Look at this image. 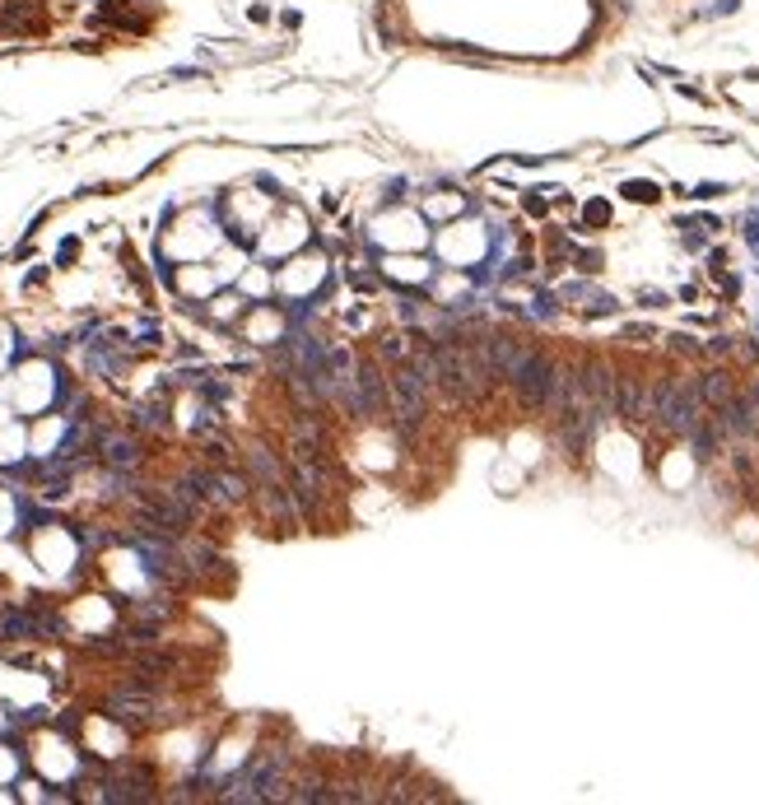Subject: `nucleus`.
<instances>
[{
	"label": "nucleus",
	"instance_id": "1",
	"mask_svg": "<svg viewBox=\"0 0 759 805\" xmlns=\"http://www.w3.org/2000/svg\"><path fill=\"white\" fill-rule=\"evenodd\" d=\"M508 382H513V391L522 396V405H531V410L559 401V373H555V363L545 359V354H527L522 368H517Z\"/></svg>",
	"mask_w": 759,
	"mask_h": 805
},
{
	"label": "nucleus",
	"instance_id": "2",
	"mask_svg": "<svg viewBox=\"0 0 759 805\" xmlns=\"http://www.w3.org/2000/svg\"><path fill=\"white\" fill-rule=\"evenodd\" d=\"M652 415L662 419L666 429L690 433L694 424H699V391H694V387H676V382L652 387Z\"/></svg>",
	"mask_w": 759,
	"mask_h": 805
},
{
	"label": "nucleus",
	"instance_id": "3",
	"mask_svg": "<svg viewBox=\"0 0 759 805\" xmlns=\"http://www.w3.org/2000/svg\"><path fill=\"white\" fill-rule=\"evenodd\" d=\"M396 391V419H401V433H410L424 419V405H429V377L420 368H401L392 382Z\"/></svg>",
	"mask_w": 759,
	"mask_h": 805
},
{
	"label": "nucleus",
	"instance_id": "4",
	"mask_svg": "<svg viewBox=\"0 0 759 805\" xmlns=\"http://www.w3.org/2000/svg\"><path fill=\"white\" fill-rule=\"evenodd\" d=\"M159 712V698L150 694V689H136V685H126L117 689V694L108 698V717L112 722H126V726H145Z\"/></svg>",
	"mask_w": 759,
	"mask_h": 805
},
{
	"label": "nucleus",
	"instance_id": "5",
	"mask_svg": "<svg viewBox=\"0 0 759 805\" xmlns=\"http://www.w3.org/2000/svg\"><path fill=\"white\" fill-rule=\"evenodd\" d=\"M345 396H350V410L354 415H378L382 410V401H387V387H382V377H378V368H354V377H350V387H345Z\"/></svg>",
	"mask_w": 759,
	"mask_h": 805
},
{
	"label": "nucleus",
	"instance_id": "6",
	"mask_svg": "<svg viewBox=\"0 0 759 805\" xmlns=\"http://www.w3.org/2000/svg\"><path fill=\"white\" fill-rule=\"evenodd\" d=\"M485 363H489V373H499V377H513L517 368H522V359H527V349H517L513 340H503V336H494V340H485Z\"/></svg>",
	"mask_w": 759,
	"mask_h": 805
},
{
	"label": "nucleus",
	"instance_id": "7",
	"mask_svg": "<svg viewBox=\"0 0 759 805\" xmlns=\"http://www.w3.org/2000/svg\"><path fill=\"white\" fill-rule=\"evenodd\" d=\"M103 457H108V466L131 470V466H140V447L131 443V438H108V443H103Z\"/></svg>",
	"mask_w": 759,
	"mask_h": 805
},
{
	"label": "nucleus",
	"instance_id": "8",
	"mask_svg": "<svg viewBox=\"0 0 759 805\" xmlns=\"http://www.w3.org/2000/svg\"><path fill=\"white\" fill-rule=\"evenodd\" d=\"M722 424H727V429H736V433L755 429V410H750V401H736V396H732V401L722 405Z\"/></svg>",
	"mask_w": 759,
	"mask_h": 805
},
{
	"label": "nucleus",
	"instance_id": "9",
	"mask_svg": "<svg viewBox=\"0 0 759 805\" xmlns=\"http://www.w3.org/2000/svg\"><path fill=\"white\" fill-rule=\"evenodd\" d=\"M694 391H699V401H713V405H727V401H732V382H727L722 373L699 377V387H694Z\"/></svg>",
	"mask_w": 759,
	"mask_h": 805
},
{
	"label": "nucleus",
	"instance_id": "10",
	"mask_svg": "<svg viewBox=\"0 0 759 805\" xmlns=\"http://www.w3.org/2000/svg\"><path fill=\"white\" fill-rule=\"evenodd\" d=\"M671 345H676V349H680V354H699V345H694V340H690V336H671Z\"/></svg>",
	"mask_w": 759,
	"mask_h": 805
}]
</instances>
